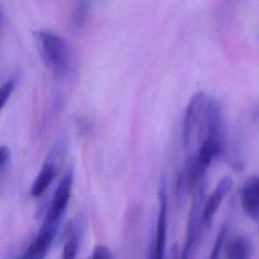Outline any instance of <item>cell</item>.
Segmentation results:
<instances>
[{"label": "cell", "mask_w": 259, "mask_h": 259, "mask_svg": "<svg viewBox=\"0 0 259 259\" xmlns=\"http://www.w3.org/2000/svg\"><path fill=\"white\" fill-rule=\"evenodd\" d=\"M58 168L56 164L52 161L51 157L45 161L30 188V194L33 197L42 196L51 185L57 175Z\"/></svg>", "instance_id": "10"}, {"label": "cell", "mask_w": 259, "mask_h": 259, "mask_svg": "<svg viewBox=\"0 0 259 259\" xmlns=\"http://www.w3.org/2000/svg\"><path fill=\"white\" fill-rule=\"evenodd\" d=\"M91 259H114L109 248L103 245H97L93 249Z\"/></svg>", "instance_id": "14"}, {"label": "cell", "mask_w": 259, "mask_h": 259, "mask_svg": "<svg viewBox=\"0 0 259 259\" xmlns=\"http://www.w3.org/2000/svg\"><path fill=\"white\" fill-rule=\"evenodd\" d=\"M79 234L76 231H72L64 245L60 259H76L79 252Z\"/></svg>", "instance_id": "11"}, {"label": "cell", "mask_w": 259, "mask_h": 259, "mask_svg": "<svg viewBox=\"0 0 259 259\" xmlns=\"http://www.w3.org/2000/svg\"><path fill=\"white\" fill-rule=\"evenodd\" d=\"M228 231V225L225 224L219 231L217 238L214 241L209 259H220V253H221V251L223 250L224 246H225V241H226Z\"/></svg>", "instance_id": "12"}, {"label": "cell", "mask_w": 259, "mask_h": 259, "mask_svg": "<svg viewBox=\"0 0 259 259\" xmlns=\"http://www.w3.org/2000/svg\"><path fill=\"white\" fill-rule=\"evenodd\" d=\"M74 173L72 168H69L58 184L54 194L52 197L47 214L42 225L58 227L61 219L66 211L69 203L72 190Z\"/></svg>", "instance_id": "2"}, {"label": "cell", "mask_w": 259, "mask_h": 259, "mask_svg": "<svg viewBox=\"0 0 259 259\" xmlns=\"http://www.w3.org/2000/svg\"><path fill=\"white\" fill-rule=\"evenodd\" d=\"M232 185V179L229 177L222 178L217 184V187L213 190L202 208L200 222L203 226H206L211 223L216 213L218 211L222 202L231 190Z\"/></svg>", "instance_id": "6"}, {"label": "cell", "mask_w": 259, "mask_h": 259, "mask_svg": "<svg viewBox=\"0 0 259 259\" xmlns=\"http://www.w3.org/2000/svg\"><path fill=\"white\" fill-rule=\"evenodd\" d=\"M58 227L42 225L25 252L17 259H44L56 237Z\"/></svg>", "instance_id": "7"}, {"label": "cell", "mask_w": 259, "mask_h": 259, "mask_svg": "<svg viewBox=\"0 0 259 259\" xmlns=\"http://www.w3.org/2000/svg\"><path fill=\"white\" fill-rule=\"evenodd\" d=\"M160 208L155 240L149 259H164L167 243V195L166 181L161 179L159 188Z\"/></svg>", "instance_id": "4"}, {"label": "cell", "mask_w": 259, "mask_h": 259, "mask_svg": "<svg viewBox=\"0 0 259 259\" xmlns=\"http://www.w3.org/2000/svg\"><path fill=\"white\" fill-rule=\"evenodd\" d=\"M16 86V80L15 78L10 79L7 80L4 84L2 86L0 91V106L1 110L4 109L5 106L7 104L9 98L12 96L14 90Z\"/></svg>", "instance_id": "13"}, {"label": "cell", "mask_w": 259, "mask_h": 259, "mask_svg": "<svg viewBox=\"0 0 259 259\" xmlns=\"http://www.w3.org/2000/svg\"><path fill=\"white\" fill-rule=\"evenodd\" d=\"M240 0H225V5H224V12L225 14L229 13L233 6H235Z\"/></svg>", "instance_id": "16"}, {"label": "cell", "mask_w": 259, "mask_h": 259, "mask_svg": "<svg viewBox=\"0 0 259 259\" xmlns=\"http://www.w3.org/2000/svg\"><path fill=\"white\" fill-rule=\"evenodd\" d=\"M242 208L252 220L259 221V175L249 178L242 189Z\"/></svg>", "instance_id": "8"}, {"label": "cell", "mask_w": 259, "mask_h": 259, "mask_svg": "<svg viewBox=\"0 0 259 259\" xmlns=\"http://www.w3.org/2000/svg\"><path fill=\"white\" fill-rule=\"evenodd\" d=\"M205 193L203 192H197L193 196V203L190 210L187 226V238L185 240L183 249L181 255V259H190L192 251L197 237L198 224L201 219L202 212V205L205 200Z\"/></svg>", "instance_id": "5"}, {"label": "cell", "mask_w": 259, "mask_h": 259, "mask_svg": "<svg viewBox=\"0 0 259 259\" xmlns=\"http://www.w3.org/2000/svg\"><path fill=\"white\" fill-rule=\"evenodd\" d=\"M10 161V150L6 146L0 148V171L3 173Z\"/></svg>", "instance_id": "15"}, {"label": "cell", "mask_w": 259, "mask_h": 259, "mask_svg": "<svg viewBox=\"0 0 259 259\" xmlns=\"http://www.w3.org/2000/svg\"><path fill=\"white\" fill-rule=\"evenodd\" d=\"M252 241L246 236H235L225 241L223 252L225 259H251Z\"/></svg>", "instance_id": "9"}, {"label": "cell", "mask_w": 259, "mask_h": 259, "mask_svg": "<svg viewBox=\"0 0 259 259\" xmlns=\"http://www.w3.org/2000/svg\"><path fill=\"white\" fill-rule=\"evenodd\" d=\"M207 97L204 93H196L192 97L186 110L182 124V138L188 155H191Z\"/></svg>", "instance_id": "3"}, {"label": "cell", "mask_w": 259, "mask_h": 259, "mask_svg": "<svg viewBox=\"0 0 259 259\" xmlns=\"http://www.w3.org/2000/svg\"><path fill=\"white\" fill-rule=\"evenodd\" d=\"M44 62L57 78H64L73 67V55L69 45L62 37L47 30L35 33Z\"/></svg>", "instance_id": "1"}]
</instances>
